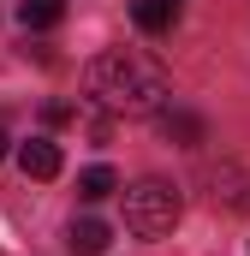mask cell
Wrapping results in <instances>:
<instances>
[{
  "label": "cell",
  "instance_id": "6",
  "mask_svg": "<svg viewBox=\"0 0 250 256\" xmlns=\"http://www.w3.org/2000/svg\"><path fill=\"white\" fill-rule=\"evenodd\" d=\"M161 137H173V143H202L208 126H202L196 114H185V108H167V114H161Z\"/></svg>",
  "mask_w": 250,
  "mask_h": 256
},
{
  "label": "cell",
  "instance_id": "3",
  "mask_svg": "<svg viewBox=\"0 0 250 256\" xmlns=\"http://www.w3.org/2000/svg\"><path fill=\"white\" fill-rule=\"evenodd\" d=\"M18 167H24V179H60V143H48V137L18 143Z\"/></svg>",
  "mask_w": 250,
  "mask_h": 256
},
{
  "label": "cell",
  "instance_id": "5",
  "mask_svg": "<svg viewBox=\"0 0 250 256\" xmlns=\"http://www.w3.org/2000/svg\"><path fill=\"white\" fill-rule=\"evenodd\" d=\"M66 244H72V256H102V250H108V226H102L96 214H84V220H72Z\"/></svg>",
  "mask_w": 250,
  "mask_h": 256
},
{
  "label": "cell",
  "instance_id": "2",
  "mask_svg": "<svg viewBox=\"0 0 250 256\" xmlns=\"http://www.w3.org/2000/svg\"><path fill=\"white\" fill-rule=\"evenodd\" d=\"M179 214H185V196H179V185H167V179H137L125 191V226L137 238H167L179 226Z\"/></svg>",
  "mask_w": 250,
  "mask_h": 256
},
{
  "label": "cell",
  "instance_id": "9",
  "mask_svg": "<svg viewBox=\"0 0 250 256\" xmlns=\"http://www.w3.org/2000/svg\"><path fill=\"white\" fill-rule=\"evenodd\" d=\"M0 155H6V131H0Z\"/></svg>",
  "mask_w": 250,
  "mask_h": 256
},
{
  "label": "cell",
  "instance_id": "7",
  "mask_svg": "<svg viewBox=\"0 0 250 256\" xmlns=\"http://www.w3.org/2000/svg\"><path fill=\"white\" fill-rule=\"evenodd\" d=\"M114 191H120L114 167H102V161H96V167H84V173H78V196H84V202H102V196H114Z\"/></svg>",
  "mask_w": 250,
  "mask_h": 256
},
{
  "label": "cell",
  "instance_id": "4",
  "mask_svg": "<svg viewBox=\"0 0 250 256\" xmlns=\"http://www.w3.org/2000/svg\"><path fill=\"white\" fill-rule=\"evenodd\" d=\"M131 18H137L143 36H161V30L179 24V0H131Z\"/></svg>",
  "mask_w": 250,
  "mask_h": 256
},
{
  "label": "cell",
  "instance_id": "8",
  "mask_svg": "<svg viewBox=\"0 0 250 256\" xmlns=\"http://www.w3.org/2000/svg\"><path fill=\"white\" fill-rule=\"evenodd\" d=\"M24 30H48V24H60L66 18V0H24Z\"/></svg>",
  "mask_w": 250,
  "mask_h": 256
},
{
  "label": "cell",
  "instance_id": "1",
  "mask_svg": "<svg viewBox=\"0 0 250 256\" xmlns=\"http://www.w3.org/2000/svg\"><path fill=\"white\" fill-rule=\"evenodd\" d=\"M84 90L108 114H161L167 72L149 54H137V48H108V54H96V60L84 66Z\"/></svg>",
  "mask_w": 250,
  "mask_h": 256
}]
</instances>
